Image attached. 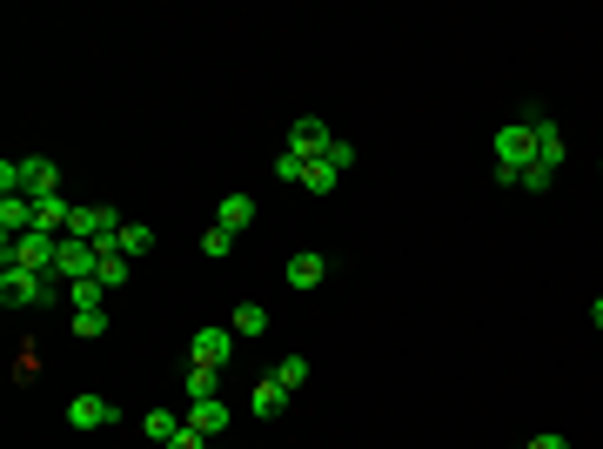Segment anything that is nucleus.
Returning <instances> with one entry per match:
<instances>
[{"label":"nucleus","mask_w":603,"mask_h":449,"mask_svg":"<svg viewBox=\"0 0 603 449\" xmlns=\"http://www.w3.org/2000/svg\"><path fill=\"white\" fill-rule=\"evenodd\" d=\"M61 289H67L61 275L21 269V262H0V302H7V309H41V302H54Z\"/></svg>","instance_id":"1"},{"label":"nucleus","mask_w":603,"mask_h":449,"mask_svg":"<svg viewBox=\"0 0 603 449\" xmlns=\"http://www.w3.org/2000/svg\"><path fill=\"white\" fill-rule=\"evenodd\" d=\"M536 161V128L530 121H516V128H496V181L516 188V175Z\"/></svg>","instance_id":"2"},{"label":"nucleus","mask_w":603,"mask_h":449,"mask_svg":"<svg viewBox=\"0 0 603 449\" xmlns=\"http://www.w3.org/2000/svg\"><path fill=\"white\" fill-rule=\"evenodd\" d=\"M335 141H342V135H335L322 114H302V121L289 128V141H282V155H295V161H329Z\"/></svg>","instance_id":"3"},{"label":"nucleus","mask_w":603,"mask_h":449,"mask_svg":"<svg viewBox=\"0 0 603 449\" xmlns=\"http://www.w3.org/2000/svg\"><path fill=\"white\" fill-rule=\"evenodd\" d=\"M54 255H61V235H21V242H7L0 235V262H21V269H41V275H54Z\"/></svg>","instance_id":"4"},{"label":"nucleus","mask_w":603,"mask_h":449,"mask_svg":"<svg viewBox=\"0 0 603 449\" xmlns=\"http://www.w3.org/2000/svg\"><path fill=\"white\" fill-rule=\"evenodd\" d=\"M228 356H235V329H222V322L188 336V362H201V369H228Z\"/></svg>","instance_id":"5"},{"label":"nucleus","mask_w":603,"mask_h":449,"mask_svg":"<svg viewBox=\"0 0 603 449\" xmlns=\"http://www.w3.org/2000/svg\"><path fill=\"white\" fill-rule=\"evenodd\" d=\"M101 269V248L81 242V235H61V255H54V275L61 282H88V275Z\"/></svg>","instance_id":"6"},{"label":"nucleus","mask_w":603,"mask_h":449,"mask_svg":"<svg viewBox=\"0 0 603 449\" xmlns=\"http://www.w3.org/2000/svg\"><path fill=\"white\" fill-rule=\"evenodd\" d=\"M108 423H121V409H114L108 396H74V403H67V429H81V436H88V429H108Z\"/></svg>","instance_id":"7"},{"label":"nucleus","mask_w":603,"mask_h":449,"mask_svg":"<svg viewBox=\"0 0 603 449\" xmlns=\"http://www.w3.org/2000/svg\"><path fill=\"white\" fill-rule=\"evenodd\" d=\"M188 429H201L208 443H215V436H228V403H222V396H201V403H188Z\"/></svg>","instance_id":"8"},{"label":"nucleus","mask_w":603,"mask_h":449,"mask_svg":"<svg viewBox=\"0 0 603 449\" xmlns=\"http://www.w3.org/2000/svg\"><path fill=\"white\" fill-rule=\"evenodd\" d=\"M329 275V255H315V248H302V255H289V269H282V282L289 289H315Z\"/></svg>","instance_id":"9"},{"label":"nucleus","mask_w":603,"mask_h":449,"mask_svg":"<svg viewBox=\"0 0 603 449\" xmlns=\"http://www.w3.org/2000/svg\"><path fill=\"white\" fill-rule=\"evenodd\" d=\"M248 409H255L262 423H268V416H282V409H289V382H282V376H262V382H255V396H248Z\"/></svg>","instance_id":"10"},{"label":"nucleus","mask_w":603,"mask_h":449,"mask_svg":"<svg viewBox=\"0 0 603 449\" xmlns=\"http://www.w3.org/2000/svg\"><path fill=\"white\" fill-rule=\"evenodd\" d=\"M248 222H255V195H222V208H215V228H228V235H242Z\"/></svg>","instance_id":"11"},{"label":"nucleus","mask_w":603,"mask_h":449,"mask_svg":"<svg viewBox=\"0 0 603 449\" xmlns=\"http://www.w3.org/2000/svg\"><path fill=\"white\" fill-rule=\"evenodd\" d=\"M67 215H74V202H67V195L34 202V228H41V235H67Z\"/></svg>","instance_id":"12"},{"label":"nucleus","mask_w":603,"mask_h":449,"mask_svg":"<svg viewBox=\"0 0 603 449\" xmlns=\"http://www.w3.org/2000/svg\"><path fill=\"white\" fill-rule=\"evenodd\" d=\"M67 309H74V315H88V309H108V289H101L94 275H88V282H67Z\"/></svg>","instance_id":"13"},{"label":"nucleus","mask_w":603,"mask_h":449,"mask_svg":"<svg viewBox=\"0 0 603 449\" xmlns=\"http://www.w3.org/2000/svg\"><path fill=\"white\" fill-rule=\"evenodd\" d=\"M114 242H121V255L134 262V255H148V248H155V228H148V222H121V235H114Z\"/></svg>","instance_id":"14"},{"label":"nucleus","mask_w":603,"mask_h":449,"mask_svg":"<svg viewBox=\"0 0 603 449\" xmlns=\"http://www.w3.org/2000/svg\"><path fill=\"white\" fill-rule=\"evenodd\" d=\"M201 396H222V369H201V362H188V403H201Z\"/></svg>","instance_id":"15"},{"label":"nucleus","mask_w":603,"mask_h":449,"mask_svg":"<svg viewBox=\"0 0 603 449\" xmlns=\"http://www.w3.org/2000/svg\"><path fill=\"white\" fill-rule=\"evenodd\" d=\"M141 429H148L155 443H175V436H181V416H175V409H148V416H141Z\"/></svg>","instance_id":"16"},{"label":"nucleus","mask_w":603,"mask_h":449,"mask_svg":"<svg viewBox=\"0 0 603 449\" xmlns=\"http://www.w3.org/2000/svg\"><path fill=\"white\" fill-rule=\"evenodd\" d=\"M335 181H342V168H329V161H309L302 168V188L309 195H335Z\"/></svg>","instance_id":"17"},{"label":"nucleus","mask_w":603,"mask_h":449,"mask_svg":"<svg viewBox=\"0 0 603 449\" xmlns=\"http://www.w3.org/2000/svg\"><path fill=\"white\" fill-rule=\"evenodd\" d=\"M94 282H101V289H128V255H101V269H94Z\"/></svg>","instance_id":"18"},{"label":"nucleus","mask_w":603,"mask_h":449,"mask_svg":"<svg viewBox=\"0 0 603 449\" xmlns=\"http://www.w3.org/2000/svg\"><path fill=\"white\" fill-rule=\"evenodd\" d=\"M235 336H268V309L262 302H242V309H235Z\"/></svg>","instance_id":"19"},{"label":"nucleus","mask_w":603,"mask_h":449,"mask_svg":"<svg viewBox=\"0 0 603 449\" xmlns=\"http://www.w3.org/2000/svg\"><path fill=\"white\" fill-rule=\"evenodd\" d=\"M268 376H282L289 389H302V382H309V356H282L275 369H268Z\"/></svg>","instance_id":"20"},{"label":"nucleus","mask_w":603,"mask_h":449,"mask_svg":"<svg viewBox=\"0 0 603 449\" xmlns=\"http://www.w3.org/2000/svg\"><path fill=\"white\" fill-rule=\"evenodd\" d=\"M550 181H557V168H543V161H530V168H523V175H516V188H530V195H543V188H550Z\"/></svg>","instance_id":"21"},{"label":"nucleus","mask_w":603,"mask_h":449,"mask_svg":"<svg viewBox=\"0 0 603 449\" xmlns=\"http://www.w3.org/2000/svg\"><path fill=\"white\" fill-rule=\"evenodd\" d=\"M74 336H108V309H88V315H74Z\"/></svg>","instance_id":"22"},{"label":"nucleus","mask_w":603,"mask_h":449,"mask_svg":"<svg viewBox=\"0 0 603 449\" xmlns=\"http://www.w3.org/2000/svg\"><path fill=\"white\" fill-rule=\"evenodd\" d=\"M228 248H235V235H228V228H208V235H201V255H208V262H222Z\"/></svg>","instance_id":"23"},{"label":"nucleus","mask_w":603,"mask_h":449,"mask_svg":"<svg viewBox=\"0 0 603 449\" xmlns=\"http://www.w3.org/2000/svg\"><path fill=\"white\" fill-rule=\"evenodd\" d=\"M302 168H309V161H295V155H275V181H302Z\"/></svg>","instance_id":"24"},{"label":"nucleus","mask_w":603,"mask_h":449,"mask_svg":"<svg viewBox=\"0 0 603 449\" xmlns=\"http://www.w3.org/2000/svg\"><path fill=\"white\" fill-rule=\"evenodd\" d=\"M161 449H208V436H201V429H188V423H181V436H175V443H161Z\"/></svg>","instance_id":"25"},{"label":"nucleus","mask_w":603,"mask_h":449,"mask_svg":"<svg viewBox=\"0 0 603 449\" xmlns=\"http://www.w3.org/2000/svg\"><path fill=\"white\" fill-rule=\"evenodd\" d=\"M523 449H570V436H557V429H543V436H530Z\"/></svg>","instance_id":"26"},{"label":"nucleus","mask_w":603,"mask_h":449,"mask_svg":"<svg viewBox=\"0 0 603 449\" xmlns=\"http://www.w3.org/2000/svg\"><path fill=\"white\" fill-rule=\"evenodd\" d=\"M590 322H597V329H603V295H597V302H590Z\"/></svg>","instance_id":"27"}]
</instances>
